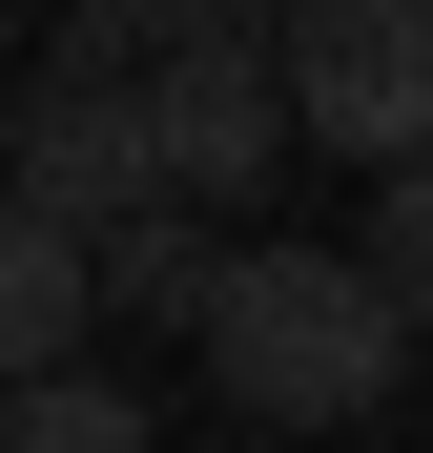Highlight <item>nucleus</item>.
<instances>
[{"label":"nucleus","mask_w":433,"mask_h":453,"mask_svg":"<svg viewBox=\"0 0 433 453\" xmlns=\"http://www.w3.org/2000/svg\"><path fill=\"white\" fill-rule=\"evenodd\" d=\"M392 371H413V310H392L351 248H248L228 330H206V392H228L268 453H289V433H372Z\"/></svg>","instance_id":"obj_1"},{"label":"nucleus","mask_w":433,"mask_h":453,"mask_svg":"<svg viewBox=\"0 0 433 453\" xmlns=\"http://www.w3.org/2000/svg\"><path fill=\"white\" fill-rule=\"evenodd\" d=\"M0 453H166V412L124 371H62V392H0Z\"/></svg>","instance_id":"obj_7"},{"label":"nucleus","mask_w":433,"mask_h":453,"mask_svg":"<svg viewBox=\"0 0 433 453\" xmlns=\"http://www.w3.org/2000/svg\"><path fill=\"white\" fill-rule=\"evenodd\" d=\"M104 310H124V288H104V248H83V226H21V206H0V371H21V392L104 371V350H83Z\"/></svg>","instance_id":"obj_5"},{"label":"nucleus","mask_w":433,"mask_h":453,"mask_svg":"<svg viewBox=\"0 0 433 453\" xmlns=\"http://www.w3.org/2000/svg\"><path fill=\"white\" fill-rule=\"evenodd\" d=\"M351 268H372L392 310L433 330V165H413V186H372V226H351Z\"/></svg>","instance_id":"obj_8"},{"label":"nucleus","mask_w":433,"mask_h":453,"mask_svg":"<svg viewBox=\"0 0 433 453\" xmlns=\"http://www.w3.org/2000/svg\"><path fill=\"white\" fill-rule=\"evenodd\" d=\"M289 124H310L330 165L413 186V165H433V21H413V0H330V21H289Z\"/></svg>","instance_id":"obj_4"},{"label":"nucleus","mask_w":433,"mask_h":453,"mask_svg":"<svg viewBox=\"0 0 433 453\" xmlns=\"http://www.w3.org/2000/svg\"><path fill=\"white\" fill-rule=\"evenodd\" d=\"M144 104H166V206L206 226V206H248V186H289V42L268 21H144Z\"/></svg>","instance_id":"obj_3"},{"label":"nucleus","mask_w":433,"mask_h":453,"mask_svg":"<svg viewBox=\"0 0 433 453\" xmlns=\"http://www.w3.org/2000/svg\"><path fill=\"white\" fill-rule=\"evenodd\" d=\"M104 288H124V330H228V288H248V248H228V226H124V248H104Z\"/></svg>","instance_id":"obj_6"},{"label":"nucleus","mask_w":433,"mask_h":453,"mask_svg":"<svg viewBox=\"0 0 433 453\" xmlns=\"http://www.w3.org/2000/svg\"><path fill=\"white\" fill-rule=\"evenodd\" d=\"M0 165H21V226H83V248L166 226V104H144V62L42 42V83L0 104Z\"/></svg>","instance_id":"obj_2"},{"label":"nucleus","mask_w":433,"mask_h":453,"mask_svg":"<svg viewBox=\"0 0 433 453\" xmlns=\"http://www.w3.org/2000/svg\"><path fill=\"white\" fill-rule=\"evenodd\" d=\"M228 453H268V433H228Z\"/></svg>","instance_id":"obj_9"}]
</instances>
